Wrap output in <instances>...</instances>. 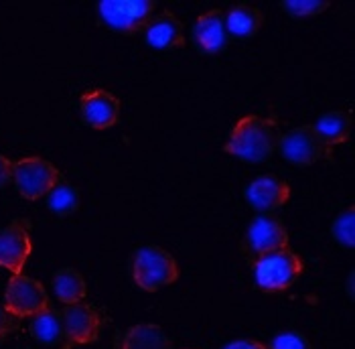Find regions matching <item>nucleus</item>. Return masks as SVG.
<instances>
[{"mask_svg": "<svg viewBox=\"0 0 355 349\" xmlns=\"http://www.w3.org/2000/svg\"><path fill=\"white\" fill-rule=\"evenodd\" d=\"M280 126L278 120L270 116L248 114L242 116L223 144V153L232 155L248 164L268 161L278 151Z\"/></svg>", "mask_w": 355, "mask_h": 349, "instance_id": "f257e3e1", "label": "nucleus"}, {"mask_svg": "<svg viewBox=\"0 0 355 349\" xmlns=\"http://www.w3.org/2000/svg\"><path fill=\"white\" fill-rule=\"evenodd\" d=\"M355 214L354 205L345 207L341 214H337V217L331 223V234L335 238V242L345 246V248H354L355 246Z\"/></svg>", "mask_w": 355, "mask_h": 349, "instance_id": "412c9836", "label": "nucleus"}, {"mask_svg": "<svg viewBox=\"0 0 355 349\" xmlns=\"http://www.w3.org/2000/svg\"><path fill=\"white\" fill-rule=\"evenodd\" d=\"M12 173H15V162L8 157L0 155V187H6L12 183Z\"/></svg>", "mask_w": 355, "mask_h": 349, "instance_id": "393cba45", "label": "nucleus"}, {"mask_svg": "<svg viewBox=\"0 0 355 349\" xmlns=\"http://www.w3.org/2000/svg\"><path fill=\"white\" fill-rule=\"evenodd\" d=\"M280 6L284 8L286 15L295 19H306V17L323 15L331 6V2L329 0H282Z\"/></svg>", "mask_w": 355, "mask_h": 349, "instance_id": "4be33fe9", "label": "nucleus"}, {"mask_svg": "<svg viewBox=\"0 0 355 349\" xmlns=\"http://www.w3.org/2000/svg\"><path fill=\"white\" fill-rule=\"evenodd\" d=\"M47 207L59 217L76 214L80 210V191L67 181H59L49 193H47Z\"/></svg>", "mask_w": 355, "mask_h": 349, "instance_id": "aec40b11", "label": "nucleus"}, {"mask_svg": "<svg viewBox=\"0 0 355 349\" xmlns=\"http://www.w3.org/2000/svg\"><path fill=\"white\" fill-rule=\"evenodd\" d=\"M185 349H191V348H185Z\"/></svg>", "mask_w": 355, "mask_h": 349, "instance_id": "bb28decb", "label": "nucleus"}, {"mask_svg": "<svg viewBox=\"0 0 355 349\" xmlns=\"http://www.w3.org/2000/svg\"><path fill=\"white\" fill-rule=\"evenodd\" d=\"M33 254L31 240V223L21 217L10 221L0 230V266L6 269L12 276L23 274L28 256Z\"/></svg>", "mask_w": 355, "mask_h": 349, "instance_id": "6e6552de", "label": "nucleus"}, {"mask_svg": "<svg viewBox=\"0 0 355 349\" xmlns=\"http://www.w3.org/2000/svg\"><path fill=\"white\" fill-rule=\"evenodd\" d=\"M302 270H304V262L291 246L264 254L256 258L252 264L256 287L268 295L288 291L301 278Z\"/></svg>", "mask_w": 355, "mask_h": 349, "instance_id": "f03ea898", "label": "nucleus"}, {"mask_svg": "<svg viewBox=\"0 0 355 349\" xmlns=\"http://www.w3.org/2000/svg\"><path fill=\"white\" fill-rule=\"evenodd\" d=\"M144 39L153 49H181L185 47V31L183 23L173 10H163L150 19L144 28Z\"/></svg>", "mask_w": 355, "mask_h": 349, "instance_id": "ddd939ff", "label": "nucleus"}, {"mask_svg": "<svg viewBox=\"0 0 355 349\" xmlns=\"http://www.w3.org/2000/svg\"><path fill=\"white\" fill-rule=\"evenodd\" d=\"M61 181V173L53 162L43 157H25L15 162L12 183L21 197L27 201H37L47 197V193Z\"/></svg>", "mask_w": 355, "mask_h": 349, "instance_id": "0eeeda50", "label": "nucleus"}, {"mask_svg": "<svg viewBox=\"0 0 355 349\" xmlns=\"http://www.w3.org/2000/svg\"><path fill=\"white\" fill-rule=\"evenodd\" d=\"M155 0H102L98 2V15L102 23L116 33L137 35L144 31L155 17Z\"/></svg>", "mask_w": 355, "mask_h": 349, "instance_id": "20e7f679", "label": "nucleus"}, {"mask_svg": "<svg viewBox=\"0 0 355 349\" xmlns=\"http://www.w3.org/2000/svg\"><path fill=\"white\" fill-rule=\"evenodd\" d=\"M266 349H313V346L299 331H284L278 333Z\"/></svg>", "mask_w": 355, "mask_h": 349, "instance_id": "5701e85b", "label": "nucleus"}, {"mask_svg": "<svg viewBox=\"0 0 355 349\" xmlns=\"http://www.w3.org/2000/svg\"><path fill=\"white\" fill-rule=\"evenodd\" d=\"M278 153L282 155L284 161L295 167H311L319 161L331 159L333 148L319 136L315 126L304 124L280 135Z\"/></svg>", "mask_w": 355, "mask_h": 349, "instance_id": "423d86ee", "label": "nucleus"}, {"mask_svg": "<svg viewBox=\"0 0 355 349\" xmlns=\"http://www.w3.org/2000/svg\"><path fill=\"white\" fill-rule=\"evenodd\" d=\"M193 39L203 53H219L227 45V28H225V12L214 8L195 19Z\"/></svg>", "mask_w": 355, "mask_h": 349, "instance_id": "4468645a", "label": "nucleus"}, {"mask_svg": "<svg viewBox=\"0 0 355 349\" xmlns=\"http://www.w3.org/2000/svg\"><path fill=\"white\" fill-rule=\"evenodd\" d=\"M61 315H63V325H65L63 349L89 346L98 341L102 333V315L96 307L87 303H78L71 307H63Z\"/></svg>", "mask_w": 355, "mask_h": 349, "instance_id": "1a4fd4ad", "label": "nucleus"}, {"mask_svg": "<svg viewBox=\"0 0 355 349\" xmlns=\"http://www.w3.org/2000/svg\"><path fill=\"white\" fill-rule=\"evenodd\" d=\"M264 27V12L252 4H236L225 12V28L230 35L250 39Z\"/></svg>", "mask_w": 355, "mask_h": 349, "instance_id": "2eb2a0df", "label": "nucleus"}, {"mask_svg": "<svg viewBox=\"0 0 355 349\" xmlns=\"http://www.w3.org/2000/svg\"><path fill=\"white\" fill-rule=\"evenodd\" d=\"M80 114L85 126L108 130L120 120V98L102 87L87 90L80 96Z\"/></svg>", "mask_w": 355, "mask_h": 349, "instance_id": "9b49d317", "label": "nucleus"}, {"mask_svg": "<svg viewBox=\"0 0 355 349\" xmlns=\"http://www.w3.org/2000/svg\"><path fill=\"white\" fill-rule=\"evenodd\" d=\"M223 349H266V346L256 339H236V341L227 343Z\"/></svg>", "mask_w": 355, "mask_h": 349, "instance_id": "a878e982", "label": "nucleus"}, {"mask_svg": "<svg viewBox=\"0 0 355 349\" xmlns=\"http://www.w3.org/2000/svg\"><path fill=\"white\" fill-rule=\"evenodd\" d=\"M319 136L327 142L331 148L345 144L352 136V114L347 110H331L327 114L319 116V120L313 124Z\"/></svg>", "mask_w": 355, "mask_h": 349, "instance_id": "f3484780", "label": "nucleus"}, {"mask_svg": "<svg viewBox=\"0 0 355 349\" xmlns=\"http://www.w3.org/2000/svg\"><path fill=\"white\" fill-rule=\"evenodd\" d=\"M53 291L57 300L63 307H71L83 303L87 296V284L85 278L82 276V272H78L76 269L67 266V269L57 270L53 274Z\"/></svg>", "mask_w": 355, "mask_h": 349, "instance_id": "a211bd4d", "label": "nucleus"}, {"mask_svg": "<svg viewBox=\"0 0 355 349\" xmlns=\"http://www.w3.org/2000/svg\"><path fill=\"white\" fill-rule=\"evenodd\" d=\"M179 262L161 246H142L132 258V280L140 291L157 293L179 280Z\"/></svg>", "mask_w": 355, "mask_h": 349, "instance_id": "7ed1b4c3", "label": "nucleus"}, {"mask_svg": "<svg viewBox=\"0 0 355 349\" xmlns=\"http://www.w3.org/2000/svg\"><path fill=\"white\" fill-rule=\"evenodd\" d=\"M31 335L45 343V346H59L61 349L65 346V325H63V315L55 309H47L41 315L33 317L31 323Z\"/></svg>", "mask_w": 355, "mask_h": 349, "instance_id": "6ab92c4d", "label": "nucleus"}, {"mask_svg": "<svg viewBox=\"0 0 355 349\" xmlns=\"http://www.w3.org/2000/svg\"><path fill=\"white\" fill-rule=\"evenodd\" d=\"M4 309L17 319H33L51 309L45 284L27 274L10 276L4 291Z\"/></svg>", "mask_w": 355, "mask_h": 349, "instance_id": "39448f33", "label": "nucleus"}, {"mask_svg": "<svg viewBox=\"0 0 355 349\" xmlns=\"http://www.w3.org/2000/svg\"><path fill=\"white\" fill-rule=\"evenodd\" d=\"M244 195L252 210H256L258 214H270L288 203L293 189L276 175H260L248 183Z\"/></svg>", "mask_w": 355, "mask_h": 349, "instance_id": "f8f14e48", "label": "nucleus"}, {"mask_svg": "<svg viewBox=\"0 0 355 349\" xmlns=\"http://www.w3.org/2000/svg\"><path fill=\"white\" fill-rule=\"evenodd\" d=\"M288 232L284 223L270 214H258L248 225L246 248L256 258L288 248Z\"/></svg>", "mask_w": 355, "mask_h": 349, "instance_id": "9d476101", "label": "nucleus"}, {"mask_svg": "<svg viewBox=\"0 0 355 349\" xmlns=\"http://www.w3.org/2000/svg\"><path fill=\"white\" fill-rule=\"evenodd\" d=\"M15 329H17V317H12V315L4 309V305H0V343H2Z\"/></svg>", "mask_w": 355, "mask_h": 349, "instance_id": "b1692460", "label": "nucleus"}, {"mask_svg": "<svg viewBox=\"0 0 355 349\" xmlns=\"http://www.w3.org/2000/svg\"><path fill=\"white\" fill-rule=\"evenodd\" d=\"M120 349H173V341L163 327L155 323H138L124 333Z\"/></svg>", "mask_w": 355, "mask_h": 349, "instance_id": "dca6fc26", "label": "nucleus"}]
</instances>
